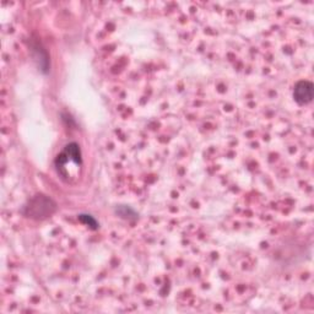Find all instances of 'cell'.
Listing matches in <instances>:
<instances>
[{"instance_id":"obj_1","label":"cell","mask_w":314,"mask_h":314,"mask_svg":"<svg viewBox=\"0 0 314 314\" xmlns=\"http://www.w3.org/2000/svg\"><path fill=\"white\" fill-rule=\"evenodd\" d=\"M57 211V202L49 196L37 194L25 206V215L35 220H44Z\"/></svg>"},{"instance_id":"obj_2","label":"cell","mask_w":314,"mask_h":314,"mask_svg":"<svg viewBox=\"0 0 314 314\" xmlns=\"http://www.w3.org/2000/svg\"><path fill=\"white\" fill-rule=\"evenodd\" d=\"M314 97V85L313 82L302 80L294 85L293 98L298 104L305 106L313 101Z\"/></svg>"},{"instance_id":"obj_3","label":"cell","mask_w":314,"mask_h":314,"mask_svg":"<svg viewBox=\"0 0 314 314\" xmlns=\"http://www.w3.org/2000/svg\"><path fill=\"white\" fill-rule=\"evenodd\" d=\"M33 51V57L35 60L38 63V68L41 71H43L44 74H47L49 71V59L48 54H47L46 49H43L42 47H40L38 44L32 47Z\"/></svg>"},{"instance_id":"obj_4","label":"cell","mask_w":314,"mask_h":314,"mask_svg":"<svg viewBox=\"0 0 314 314\" xmlns=\"http://www.w3.org/2000/svg\"><path fill=\"white\" fill-rule=\"evenodd\" d=\"M79 220L84 222L85 225H88V227H91L92 230L98 229V222L96 221L93 216L87 215V214H81V215H79Z\"/></svg>"},{"instance_id":"obj_5","label":"cell","mask_w":314,"mask_h":314,"mask_svg":"<svg viewBox=\"0 0 314 314\" xmlns=\"http://www.w3.org/2000/svg\"><path fill=\"white\" fill-rule=\"evenodd\" d=\"M117 214H119L121 218H123V219H130V215L138 219V214L128 206H119L118 209H117Z\"/></svg>"}]
</instances>
